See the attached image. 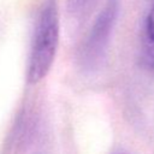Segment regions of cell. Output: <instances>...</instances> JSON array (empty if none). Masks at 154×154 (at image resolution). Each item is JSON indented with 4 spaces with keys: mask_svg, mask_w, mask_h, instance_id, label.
<instances>
[{
    "mask_svg": "<svg viewBox=\"0 0 154 154\" xmlns=\"http://www.w3.org/2000/svg\"><path fill=\"white\" fill-rule=\"evenodd\" d=\"M59 42V17L54 0H46L35 25L26 79L35 84L49 72Z\"/></svg>",
    "mask_w": 154,
    "mask_h": 154,
    "instance_id": "6da1fadb",
    "label": "cell"
},
{
    "mask_svg": "<svg viewBox=\"0 0 154 154\" xmlns=\"http://www.w3.org/2000/svg\"><path fill=\"white\" fill-rule=\"evenodd\" d=\"M116 16L114 4H109L99 16L83 48V59L87 63L95 61L103 52Z\"/></svg>",
    "mask_w": 154,
    "mask_h": 154,
    "instance_id": "7a4b0ae2",
    "label": "cell"
},
{
    "mask_svg": "<svg viewBox=\"0 0 154 154\" xmlns=\"http://www.w3.org/2000/svg\"><path fill=\"white\" fill-rule=\"evenodd\" d=\"M141 55L144 65L154 70V5L148 11L141 35Z\"/></svg>",
    "mask_w": 154,
    "mask_h": 154,
    "instance_id": "3957f363",
    "label": "cell"
},
{
    "mask_svg": "<svg viewBox=\"0 0 154 154\" xmlns=\"http://www.w3.org/2000/svg\"><path fill=\"white\" fill-rule=\"evenodd\" d=\"M95 0H66V6L71 14L82 16L91 8Z\"/></svg>",
    "mask_w": 154,
    "mask_h": 154,
    "instance_id": "277c9868",
    "label": "cell"
}]
</instances>
